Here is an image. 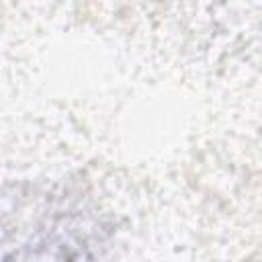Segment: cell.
<instances>
[{"mask_svg": "<svg viewBox=\"0 0 262 262\" xmlns=\"http://www.w3.org/2000/svg\"><path fill=\"white\" fill-rule=\"evenodd\" d=\"M6 262H104V235L94 219L63 215L37 231Z\"/></svg>", "mask_w": 262, "mask_h": 262, "instance_id": "6da1fadb", "label": "cell"}]
</instances>
